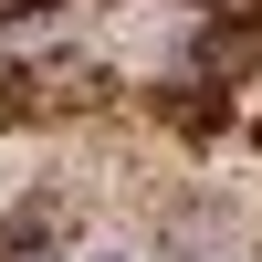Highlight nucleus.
Returning <instances> with one entry per match:
<instances>
[{
  "instance_id": "obj_1",
  "label": "nucleus",
  "mask_w": 262,
  "mask_h": 262,
  "mask_svg": "<svg viewBox=\"0 0 262 262\" xmlns=\"http://www.w3.org/2000/svg\"><path fill=\"white\" fill-rule=\"evenodd\" d=\"M210 11H221V21H242V32H252V21H262V0H210Z\"/></svg>"
},
{
  "instance_id": "obj_2",
  "label": "nucleus",
  "mask_w": 262,
  "mask_h": 262,
  "mask_svg": "<svg viewBox=\"0 0 262 262\" xmlns=\"http://www.w3.org/2000/svg\"><path fill=\"white\" fill-rule=\"evenodd\" d=\"M21 11H32V0H21Z\"/></svg>"
}]
</instances>
